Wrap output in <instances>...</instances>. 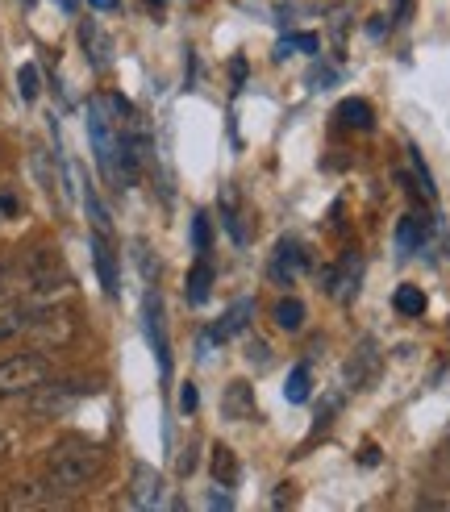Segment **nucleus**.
<instances>
[{
    "mask_svg": "<svg viewBox=\"0 0 450 512\" xmlns=\"http://www.w3.org/2000/svg\"><path fill=\"white\" fill-rule=\"evenodd\" d=\"M100 467H105V454H100V446L80 442V438H67V442H59L55 450L46 454V488L55 496H75V492H84L88 483L100 475Z\"/></svg>",
    "mask_w": 450,
    "mask_h": 512,
    "instance_id": "f257e3e1",
    "label": "nucleus"
},
{
    "mask_svg": "<svg viewBox=\"0 0 450 512\" xmlns=\"http://www.w3.org/2000/svg\"><path fill=\"white\" fill-rule=\"evenodd\" d=\"M50 379V363L46 354L38 350H25V354H13L0 363V400H13V396H30L38 383Z\"/></svg>",
    "mask_w": 450,
    "mask_h": 512,
    "instance_id": "f03ea898",
    "label": "nucleus"
},
{
    "mask_svg": "<svg viewBox=\"0 0 450 512\" xmlns=\"http://www.w3.org/2000/svg\"><path fill=\"white\" fill-rule=\"evenodd\" d=\"M88 138L96 150V163L113 184H121V138L113 130V121L105 117V100H92L88 105Z\"/></svg>",
    "mask_w": 450,
    "mask_h": 512,
    "instance_id": "7ed1b4c3",
    "label": "nucleus"
},
{
    "mask_svg": "<svg viewBox=\"0 0 450 512\" xmlns=\"http://www.w3.org/2000/svg\"><path fill=\"white\" fill-rule=\"evenodd\" d=\"M25 334L38 346H67L75 338V317L63 304H42V313L25 321Z\"/></svg>",
    "mask_w": 450,
    "mask_h": 512,
    "instance_id": "20e7f679",
    "label": "nucleus"
},
{
    "mask_svg": "<svg viewBox=\"0 0 450 512\" xmlns=\"http://www.w3.org/2000/svg\"><path fill=\"white\" fill-rule=\"evenodd\" d=\"M30 396H34L30 400V413L34 417H63L67 408L84 396V388H80V383H50L46 379V383H38Z\"/></svg>",
    "mask_w": 450,
    "mask_h": 512,
    "instance_id": "39448f33",
    "label": "nucleus"
},
{
    "mask_svg": "<svg viewBox=\"0 0 450 512\" xmlns=\"http://www.w3.org/2000/svg\"><path fill=\"white\" fill-rule=\"evenodd\" d=\"M146 338H150V346H155V358H159V367L167 375L171 371V346H167V329H163V304H159L155 292L146 296Z\"/></svg>",
    "mask_w": 450,
    "mask_h": 512,
    "instance_id": "423d86ee",
    "label": "nucleus"
},
{
    "mask_svg": "<svg viewBox=\"0 0 450 512\" xmlns=\"http://www.w3.org/2000/svg\"><path fill=\"white\" fill-rule=\"evenodd\" d=\"M300 271H305V250H300V242L284 238L280 246H275V254H271V279H275V284H292Z\"/></svg>",
    "mask_w": 450,
    "mask_h": 512,
    "instance_id": "0eeeda50",
    "label": "nucleus"
},
{
    "mask_svg": "<svg viewBox=\"0 0 450 512\" xmlns=\"http://www.w3.org/2000/svg\"><path fill=\"white\" fill-rule=\"evenodd\" d=\"M130 500H134L138 508H159V504H163V475H159L155 467L138 463V467H134V483H130Z\"/></svg>",
    "mask_w": 450,
    "mask_h": 512,
    "instance_id": "6e6552de",
    "label": "nucleus"
},
{
    "mask_svg": "<svg viewBox=\"0 0 450 512\" xmlns=\"http://www.w3.org/2000/svg\"><path fill=\"white\" fill-rule=\"evenodd\" d=\"M221 417L225 421H250L255 417V388L242 383V379H234L230 388H225V396H221Z\"/></svg>",
    "mask_w": 450,
    "mask_h": 512,
    "instance_id": "1a4fd4ad",
    "label": "nucleus"
},
{
    "mask_svg": "<svg viewBox=\"0 0 450 512\" xmlns=\"http://www.w3.org/2000/svg\"><path fill=\"white\" fill-rule=\"evenodd\" d=\"M250 317H255V300H238L225 309V317L209 329V342H225V338H238L242 329L250 325Z\"/></svg>",
    "mask_w": 450,
    "mask_h": 512,
    "instance_id": "9d476101",
    "label": "nucleus"
},
{
    "mask_svg": "<svg viewBox=\"0 0 450 512\" xmlns=\"http://www.w3.org/2000/svg\"><path fill=\"white\" fill-rule=\"evenodd\" d=\"M92 259H96V271H100V284H105V292L117 296L121 279H117V259H113V246L105 242V234H92Z\"/></svg>",
    "mask_w": 450,
    "mask_h": 512,
    "instance_id": "9b49d317",
    "label": "nucleus"
},
{
    "mask_svg": "<svg viewBox=\"0 0 450 512\" xmlns=\"http://www.w3.org/2000/svg\"><path fill=\"white\" fill-rule=\"evenodd\" d=\"M375 371H380V354H375V342H363L359 354L350 358V367H346L350 388H367V383L375 379Z\"/></svg>",
    "mask_w": 450,
    "mask_h": 512,
    "instance_id": "f8f14e48",
    "label": "nucleus"
},
{
    "mask_svg": "<svg viewBox=\"0 0 450 512\" xmlns=\"http://www.w3.org/2000/svg\"><path fill=\"white\" fill-rule=\"evenodd\" d=\"M80 38H84V50L92 55V67L105 71V67H109V59H113V42H109L105 34H100L92 21H84V25H80Z\"/></svg>",
    "mask_w": 450,
    "mask_h": 512,
    "instance_id": "ddd939ff",
    "label": "nucleus"
},
{
    "mask_svg": "<svg viewBox=\"0 0 450 512\" xmlns=\"http://www.w3.org/2000/svg\"><path fill=\"white\" fill-rule=\"evenodd\" d=\"M209 292H213V267L205 263V254H200V263L188 271V288H184V296H188V304H205Z\"/></svg>",
    "mask_w": 450,
    "mask_h": 512,
    "instance_id": "4468645a",
    "label": "nucleus"
},
{
    "mask_svg": "<svg viewBox=\"0 0 450 512\" xmlns=\"http://www.w3.org/2000/svg\"><path fill=\"white\" fill-rule=\"evenodd\" d=\"M421 242H425V221H421L417 213L400 217V225H396V246H400V254L421 250Z\"/></svg>",
    "mask_w": 450,
    "mask_h": 512,
    "instance_id": "2eb2a0df",
    "label": "nucleus"
},
{
    "mask_svg": "<svg viewBox=\"0 0 450 512\" xmlns=\"http://www.w3.org/2000/svg\"><path fill=\"white\" fill-rule=\"evenodd\" d=\"M338 121L346 125V130H371V125H375L367 100H342V105H338Z\"/></svg>",
    "mask_w": 450,
    "mask_h": 512,
    "instance_id": "dca6fc26",
    "label": "nucleus"
},
{
    "mask_svg": "<svg viewBox=\"0 0 450 512\" xmlns=\"http://www.w3.org/2000/svg\"><path fill=\"white\" fill-rule=\"evenodd\" d=\"M59 496L46 488V483H25L21 492L9 496V508H42V504H55Z\"/></svg>",
    "mask_w": 450,
    "mask_h": 512,
    "instance_id": "f3484780",
    "label": "nucleus"
},
{
    "mask_svg": "<svg viewBox=\"0 0 450 512\" xmlns=\"http://www.w3.org/2000/svg\"><path fill=\"white\" fill-rule=\"evenodd\" d=\"M275 325L280 329H288V334H296V329H305V304H300L296 296H288V300H280L275 304Z\"/></svg>",
    "mask_w": 450,
    "mask_h": 512,
    "instance_id": "a211bd4d",
    "label": "nucleus"
},
{
    "mask_svg": "<svg viewBox=\"0 0 450 512\" xmlns=\"http://www.w3.org/2000/svg\"><path fill=\"white\" fill-rule=\"evenodd\" d=\"M213 475H217L221 488H234L238 483V458L230 446H213Z\"/></svg>",
    "mask_w": 450,
    "mask_h": 512,
    "instance_id": "6ab92c4d",
    "label": "nucleus"
},
{
    "mask_svg": "<svg viewBox=\"0 0 450 512\" xmlns=\"http://www.w3.org/2000/svg\"><path fill=\"white\" fill-rule=\"evenodd\" d=\"M396 313H405V317H421L425 313V292L421 288H413V284H405V288H396Z\"/></svg>",
    "mask_w": 450,
    "mask_h": 512,
    "instance_id": "aec40b11",
    "label": "nucleus"
},
{
    "mask_svg": "<svg viewBox=\"0 0 450 512\" xmlns=\"http://www.w3.org/2000/svg\"><path fill=\"white\" fill-rule=\"evenodd\" d=\"M284 400H288V404H305V400H309V367H296V371L288 375Z\"/></svg>",
    "mask_w": 450,
    "mask_h": 512,
    "instance_id": "412c9836",
    "label": "nucleus"
},
{
    "mask_svg": "<svg viewBox=\"0 0 450 512\" xmlns=\"http://www.w3.org/2000/svg\"><path fill=\"white\" fill-rule=\"evenodd\" d=\"M25 321H30V313H21V309H9V304H0V342L21 334Z\"/></svg>",
    "mask_w": 450,
    "mask_h": 512,
    "instance_id": "4be33fe9",
    "label": "nucleus"
},
{
    "mask_svg": "<svg viewBox=\"0 0 450 512\" xmlns=\"http://www.w3.org/2000/svg\"><path fill=\"white\" fill-rule=\"evenodd\" d=\"M209 242H213L209 217H205V213H196V217H192V246H196V254H209Z\"/></svg>",
    "mask_w": 450,
    "mask_h": 512,
    "instance_id": "5701e85b",
    "label": "nucleus"
},
{
    "mask_svg": "<svg viewBox=\"0 0 450 512\" xmlns=\"http://www.w3.org/2000/svg\"><path fill=\"white\" fill-rule=\"evenodd\" d=\"M288 50H305V55H317V38L313 34H292V38H284L280 46H275V55H288Z\"/></svg>",
    "mask_w": 450,
    "mask_h": 512,
    "instance_id": "b1692460",
    "label": "nucleus"
},
{
    "mask_svg": "<svg viewBox=\"0 0 450 512\" xmlns=\"http://www.w3.org/2000/svg\"><path fill=\"white\" fill-rule=\"evenodd\" d=\"M84 209H88V217H92V225H96V234H105V229H109V217H105V209H100V200H96L92 188H84Z\"/></svg>",
    "mask_w": 450,
    "mask_h": 512,
    "instance_id": "393cba45",
    "label": "nucleus"
},
{
    "mask_svg": "<svg viewBox=\"0 0 450 512\" xmlns=\"http://www.w3.org/2000/svg\"><path fill=\"white\" fill-rule=\"evenodd\" d=\"M17 88H21L25 100H34V96H38V67H34V63H25V67L17 71Z\"/></svg>",
    "mask_w": 450,
    "mask_h": 512,
    "instance_id": "a878e982",
    "label": "nucleus"
},
{
    "mask_svg": "<svg viewBox=\"0 0 450 512\" xmlns=\"http://www.w3.org/2000/svg\"><path fill=\"white\" fill-rule=\"evenodd\" d=\"M246 358H250L255 367H267V363H271V354H267V346H263V342H250V346H246Z\"/></svg>",
    "mask_w": 450,
    "mask_h": 512,
    "instance_id": "bb28decb",
    "label": "nucleus"
},
{
    "mask_svg": "<svg viewBox=\"0 0 450 512\" xmlns=\"http://www.w3.org/2000/svg\"><path fill=\"white\" fill-rule=\"evenodd\" d=\"M196 388H192V383H184V388H180V408H184V413H192V408H196Z\"/></svg>",
    "mask_w": 450,
    "mask_h": 512,
    "instance_id": "cd10ccee",
    "label": "nucleus"
},
{
    "mask_svg": "<svg viewBox=\"0 0 450 512\" xmlns=\"http://www.w3.org/2000/svg\"><path fill=\"white\" fill-rule=\"evenodd\" d=\"M0 213H17V200L5 192V196H0Z\"/></svg>",
    "mask_w": 450,
    "mask_h": 512,
    "instance_id": "c85d7f7f",
    "label": "nucleus"
},
{
    "mask_svg": "<svg viewBox=\"0 0 450 512\" xmlns=\"http://www.w3.org/2000/svg\"><path fill=\"white\" fill-rule=\"evenodd\" d=\"M92 9H117V0H88Z\"/></svg>",
    "mask_w": 450,
    "mask_h": 512,
    "instance_id": "c756f323",
    "label": "nucleus"
},
{
    "mask_svg": "<svg viewBox=\"0 0 450 512\" xmlns=\"http://www.w3.org/2000/svg\"><path fill=\"white\" fill-rule=\"evenodd\" d=\"M5 450H9V438H5V433H0V458H5Z\"/></svg>",
    "mask_w": 450,
    "mask_h": 512,
    "instance_id": "7c9ffc66",
    "label": "nucleus"
}]
</instances>
